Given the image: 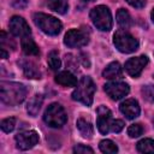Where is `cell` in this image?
<instances>
[{
	"instance_id": "cell-19",
	"label": "cell",
	"mask_w": 154,
	"mask_h": 154,
	"mask_svg": "<svg viewBox=\"0 0 154 154\" xmlns=\"http://www.w3.org/2000/svg\"><path fill=\"white\" fill-rule=\"evenodd\" d=\"M77 128H78V130H79V132L83 137H91V135L94 132L93 125L89 122H87L85 119H82V118H79L77 120Z\"/></svg>"
},
{
	"instance_id": "cell-25",
	"label": "cell",
	"mask_w": 154,
	"mask_h": 154,
	"mask_svg": "<svg viewBox=\"0 0 154 154\" xmlns=\"http://www.w3.org/2000/svg\"><path fill=\"white\" fill-rule=\"evenodd\" d=\"M142 95L147 101L154 102V85H152V84L144 85L142 88Z\"/></svg>"
},
{
	"instance_id": "cell-24",
	"label": "cell",
	"mask_w": 154,
	"mask_h": 154,
	"mask_svg": "<svg viewBox=\"0 0 154 154\" xmlns=\"http://www.w3.org/2000/svg\"><path fill=\"white\" fill-rule=\"evenodd\" d=\"M47 60H48V65H49V67H51L52 70H54V71L59 70V67H60L61 63H60V59H59L58 52L52 51V52L48 54V59H47Z\"/></svg>"
},
{
	"instance_id": "cell-12",
	"label": "cell",
	"mask_w": 154,
	"mask_h": 154,
	"mask_svg": "<svg viewBox=\"0 0 154 154\" xmlns=\"http://www.w3.org/2000/svg\"><path fill=\"white\" fill-rule=\"evenodd\" d=\"M112 122V113L106 106H100L97 108V120L96 125L101 134L106 135L109 131V125Z\"/></svg>"
},
{
	"instance_id": "cell-33",
	"label": "cell",
	"mask_w": 154,
	"mask_h": 154,
	"mask_svg": "<svg viewBox=\"0 0 154 154\" xmlns=\"http://www.w3.org/2000/svg\"><path fill=\"white\" fill-rule=\"evenodd\" d=\"M150 16H152V20L154 22V8L152 10V13H150Z\"/></svg>"
},
{
	"instance_id": "cell-34",
	"label": "cell",
	"mask_w": 154,
	"mask_h": 154,
	"mask_svg": "<svg viewBox=\"0 0 154 154\" xmlns=\"http://www.w3.org/2000/svg\"><path fill=\"white\" fill-rule=\"evenodd\" d=\"M83 1H94V0H83Z\"/></svg>"
},
{
	"instance_id": "cell-29",
	"label": "cell",
	"mask_w": 154,
	"mask_h": 154,
	"mask_svg": "<svg viewBox=\"0 0 154 154\" xmlns=\"http://www.w3.org/2000/svg\"><path fill=\"white\" fill-rule=\"evenodd\" d=\"M73 152L75 153H93L94 150L90 148V147H87V146H83V144H78L73 148Z\"/></svg>"
},
{
	"instance_id": "cell-6",
	"label": "cell",
	"mask_w": 154,
	"mask_h": 154,
	"mask_svg": "<svg viewBox=\"0 0 154 154\" xmlns=\"http://www.w3.org/2000/svg\"><path fill=\"white\" fill-rule=\"evenodd\" d=\"M113 42L118 51H120L122 53H132L138 48L137 40L125 30L116 31L113 36Z\"/></svg>"
},
{
	"instance_id": "cell-3",
	"label": "cell",
	"mask_w": 154,
	"mask_h": 154,
	"mask_svg": "<svg viewBox=\"0 0 154 154\" xmlns=\"http://www.w3.org/2000/svg\"><path fill=\"white\" fill-rule=\"evenodd\" d=\"M34 22L47 35L55 36L61 31V23L53 16L38 12L34 14Z\"/></svg>"
},
{
	"instance_id": "cell-14",
	"label": "cell",
	"mask_w": 154,
	"mask_h": 154,
	"mask_svg": "<svg viewBox=\"0 0 154 154\" xmlns=\"http://www.w3.org/2000/svg\"><path fill=\"white\" fill-rule=\"evenodd\" d=\"M123 75V70H122V66L117 61H113L111 64H108L106 66V69L103 70L102 72V76L105 78H108V79H117V78H120Z\"/></svg>"
},
{
	"instance_id": "cell-16",
	"label": "cell",
	"mask_w": 154,
	"mask_h": 154,
	"mask_svg": "<svg viewBox=\"0 0 154 154\" xmlns=\"http://www.w3.org/2000/svg\"><path fill=\"white\" fill-rule=\"evenodd\" d=\"M20 46H22L23 52H24L26 55H38V54H40V51H38L37 45H36V43L34 42V40L30 38L29 36H25V37L22 38Z\"/></svg>"
},
{
	"instance_id": "cell-20",
	"label": "cell",
	"mask_w": 154,
	"mask_h": 154,
	"mask_svg": "<svg viewBox=\"0 0 154 154\" xmlns=\"http://www.w3.org/2000/svg\"><path fill=\"white\" fill-rule=\"evenodd\" d=\"M117 22L122 28H129L131 25V17L129 12L124 8L118 10L117 12Z\"/></svg>"
},
{
	"instance_id": "cell-28",
	"label": "cell",
	"mask_w": 154,
	"mask_h": 154,
	"mask_svg": "<svg viewBox=\"0 0 154 154\" xmlns=\"http://www.w3.org/2000/svg\"><path fill=\"white\" fill-rule=\"evenodd\" d=\"M124 128V122L123 120H119V119H116V120H112L111 122V125H109V130L113 131V132H119L122 131Z\"/></svg>"
},
{
	"instance_id": "cell-23",
	"label": "cell",
	"mask_w": 154,
	"mask_h": 154,
	"mask_svg": "<svg viewBox=\"0 0 154 154\" xmlns=\"http://www.w3.org/2000/svg\"><path fill=\"white\" fill-rule=\"evenodd\" d=\"M100 150L102 153H107V154H113L118 152V147L116 146L114 142H112L111 140H102L99 144Z\"/></svg>"
},
{
	"instance_id": "cell-15",
	"label": "cell",
	"mask_w": 154,
	"mask_h": 154,
	"mask_svg": "<svg viewBox=\"0 0 154 154\" xmlns=\"http://www.w3.org/2000/svg\"><path fill=\"white\" fill-rule=\"evenodd\" d=\"M55 82L64 87H76L77 85V78L69 71H61L55 76Z\"/></svg>"
},
{
	"instance_id": "cell-32",
	"label": "cell",
	"mask_w": 154,
	"mask_h": 154,
	"mask_svg": "<svg viewBox=\"0 0 154 154\" xmlns=\"http://www.w3.org/2000/svg\"><path fill=\"white\" fill-rule=\"evenodd\" d=\"M1 57L2 58H7V53H6L5 48H2V47H1Z\"/></svg>"
},
{
	"instance_id": "cell-26",
	"label": "cell",
	"mask_w": 154,
	"mask_h": 154,
	"mask_svg": "<svg viewBox=\"0 0 154 154\" xmlns=\"http://www.w3.org/2000/svg\"><path fill=\"white\" fill-rule=\"evenodd\" d=\"M16 126V119L14 118H6L1 122V129L5 132H11Z\"/></svg>"
},
{
	"instance_id": "cell-13",
	"label": "cell",
	"mask_w": 154,
	"mask_h": 154,
	"mask_svg": "<svg viewBox=\"0 0 154 154\" xmlns=\"http://www.w3.org/2000/svg\"><path fill=\"white\" fill-rule=\"evenodd\" d=\"M119 108H120V112L128 119H134L140 116V106L135 99H128V100L123 101L120 103Z\"/></svg>"
},
{
	"instance_id": "cell-17",
	"label": "cell",
	"mask_w": 154,
	"mask_h": 154,
	"mask_svg": "<svg viewBox=\"0 0 154 154\" xmlns=\"http://www.w3.org/2000/svg\"><path fill=\"white\" fill-rule=\"evenodd\" d=\"M42 101H43L42 95H40V94L34 95V96L29 100L28 106H26V111L29 112V114H31V116H36V114L38 113L40 108H41Z\"/></svg>"
},
{
	"instance_id": "cell-11",
	"label": "cell",
	"mask_w": 154,
	"mask_h": 154,
	"mask_svg": "<svg viewBox=\"0 0 154 154\" xmlns=\"http://www.w3.org/2000/svg\"><path fill=\"white\" fill-rule=\"evenodd\" d=\"M10 31L14 35V36H20V37H25L29 36L31 30L29 24L25 22V19H23L19 16H14L10 19Z\"/></svg>"
},
{
	"instance_id": "cell-27",
	"label": "cell",
	"mask_w": 154,
	"mask_h": 154,
	"mask_svg": "<svg viewBox=\"0 0 154 154\" xmlns=\"http://www.w3.org/2000/svg\"><path fill=\"white\" fill-rule=\"evenodd\" d=\"M142 132H143V128L140 124H132L128 129V135L130 137H132V138L134 137H138L140 135H142Z\"/></svg>"
},
{
	"instance_id": "cell-7",
	"label": "cell",
	"mask_w": 154,
	"mask_h": 154,
	"mask_svg": "<svg viewBox=\"0 0 154 154\" xmlns=\"http://www.w3.org/2000/svg\"><path fill=\"white\" fill-rule=\"evenodd\" d=\"M64 42L67 47L78 48L83 47L89 42V36L85 30L82 29H71L65 34Z\"/></svg>"
},
{
	"instance_id": "cell-31",
	"label": "cell",
	"mask_w": 154,
	"mask_h": 154,
	"mask_svg": "<svg viewBox=\"0 0 154 154\" xmlns=\"http://www.w3.org/2000/svg\"><path fill=\"white\" fill-rule=\"evenodd\" d=\"M26 5H28V1L26 0H14L13 1V6L16 8H24Z\"/></svg>"
},
{
	"instance_id": "cell-18",
	"label": "cell",
	"mask_w": 154,
	"mask_h": 154,
	"mask_svg": "<svg viewBox=\"0 0 154 154\" xmlns=\"http://www.w3.org/2000/svg\"><path fill=\"white\" fill-rule=\"evenodd\" d=\"M47 6L49 10H52L57 13H60V14L66 13V11L69 8L67 0H47Z\"/></svg>"
},
{
	"instance_id": "cell-21",
	"label": "cell",
	"mask_w": 154,
	"mask_h": 154,
	"mask_svg": "<svg viewBox=\"0 0 154 154\" xmlns=\"http://www.w3.org/2000/svg\"><path fill=\"white\" fill-rule=\"evenodd\" d=\"M22 66H23L24 75H25L28 78H40V71L37 70V67H36L32 63L25 61V63H23Z\"/></svg>"
},
{
	"instance_id": "cell-4",
	"label": "cell",
	"mask_w": 154,
	"mask_h": 154,
	"mask_svg": "<svg viewBox=\"0 0 154 154\" xmlns=\"http://www.w3.org/2000/svg\"><path fill=\"white\" fill-rule=\"evenodd\" d=\"M90 19L93 20L94 25L101 31H108L112 28L111 12L103 5H99L90 11Z\"/></svg>"
},
{
	"instance_id": "cell-30",
	"label": "cell",
	"mask_w": 154,
	"mask_h": 154,
	"mask_svg": "<svg viewBox=\"0 0 154 154\" xmlns=\"http://www.w3.org/2000/svg\"><path fill=\"white\" fill-rule=\"evenodd\" d=\"M126 2L135 8H142L146 6V0H126Z\"/></svg>"
},
{
	"instance_id": "cell-2",
	"label": "cell",
	"mask_w": 154,
	"mask_h": 154,
	"mask_svg": "<svg viewBox=\"0 0 154 154\" xmlns=\"http://www.w3.org/2000/svg\"><path fill=\"white\" fill-rule=\"evenodd\" d=\"M95 93V84L90 77H82L81 81L77 83L76 89L72 93V99L76 101H79L87 106H90L93 103Z\"/></svg>"
},
{
	"instance_id": "cell-1",
	"label": "cell",
	"mask_w": 154,
	"mask_h": 154,
	"mask_svg": "<svg viewBox=\"0 0 154 154\" xmlns=\"http://www.w3.org/2000/svg\"><path fill=\"white\" fill-rule=\"evenodd\" d=\"M26 96V88L20 83L2 82L0 84V97L4 103L16 106L23 102Z\"/></svg>"
},
{
	"instance_id": "cell-9",
	"label": "cell",
	"mask_w": 154,
	"mask_h": 154,
	"mask_svg": "<svg viewBox=\"0 0 154 154\" xmlns=\"http://www.w3.org/2000/svg\"><path fill=\"white\" fill-rule=\"evenodd\" d=\"M105 91L112 100H120L129 94L130 88L124 82H109L105 84Z\"/></svg>"
},
{
	"instance_id": "cell-22",
	"label": "cell",
	"mask_w": 154,
	"mask_h": 154,
	"mask_svg": "<svg viewBox=\"0 0 154 154\" xmlns=\"http://www.w3.org/2000/svg\"><path fill=\"white\" fill-rule=\"evenodd\" d=\"M137 150L141 153H154V140L143 138L137 143Z\"/></svg>"
},
{
	"instance_id": "cell-5",
	"label": "cell",
	"mask_w": 154,
	"mask_h": 154,
	"mask_svg": "<svg viewBox=\"0 0 154 154\" xmlns=\"http://www.w3.org/2000/svg\"><path fill=\"white\" fill-rule=\"evenodd\" d=\"M43 120L51 128H61L66 123L67 116L63 106H60L59 103H52L47 107L43 116Z\"/></svg>"
},
{
	"instance_id": "cell-8",
	"label": "cell",
	"mask_w": 154,
	"mask_h": 154,
	"mask_svg": "<svg viewBox=\"0 0 154 154\" xmlns=\"http://www.w3.org/2000/svg\"><path fill=\"white\" fill-rule=\"evenodd\" d=\"M16 142H17V147L19 149L26 150V149L32 148L38 142V135L34 130L22 131L16 135Z\"/></svg>"
},
{
	"instance_id": "cell-10",
	"label": "cell",
	"mask_w": 154,
	"mask_h": 154,
	"mask_svg": "<svg viewBox=\"0 0 154 154\" xmlns=\"http://www.w3.org/2000/svg\"><path fill=\"white\" fill-rule=\"evenodd\" d=\"M148 64V58L146 55H140L136 58H131L125 63V70L131 77H138L142 70Z\"/></svg>"
}]
</instances>
